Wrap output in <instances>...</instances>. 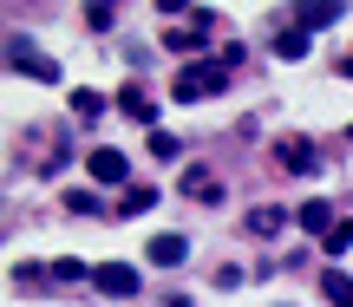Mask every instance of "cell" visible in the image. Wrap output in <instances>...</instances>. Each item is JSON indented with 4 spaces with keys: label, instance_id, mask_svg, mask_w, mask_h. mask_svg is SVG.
Masks as SVG:
<instances>
[{
    "label": "cell",
    "instance_id": "5",
    "mask_svg": "<svg viewBox=\"0 0 353 307\" xmlns=\"http://www.w3.org/2000/svg\"><path fill=\"white\" fill-rule=\"evenodd\" d=\"M183 255H190V242H183V235H151V262H157V268H176Z\"/></svg>",
    "mask_w": 353,
    "mask_h": 307
},
{
    "label": "cell",
    "instance_id": "12",
    "mask_svg": "<svg viewBox=\"0 0 353 307\" xmlns=\"http://www.w3.org/2000/svg\"><path fill=\"white\" fill-rule=\"evenodd\" d=\"M157 203V190H138V183H131V190H125V216H144V209H151Z\"/></svg>",
    "mask_w": 353,
    "mask_h": 307
},
{
    "label": "cell",
    "instance_id": "14",
    "mask_svg": "<svg viewBox=\"0 0 353 307\" xmlns=\"http://www.w3.org/2000/svg\"><path fill=\"white\" fill-rule=\"evenodd\" d=\"M281 164H288V170H307V164H314V151H307V144H281Z\"/></svg>",
    "mask_w": 353,
    "mask_h": 307
},
{
    "label": "cell",
    "instance_id": "15",
    "mask_svg": "<svg viewBox=\"0 0 353 307\" xmlns=\"http://www.w3.org/2000/svg\"><path fill=\"white\" fill-rule=\"evenodd\" d=\"M190 196H203V203H216V196H223V183H216V177H203V170H196V177H190Z\"/></svg>",
    "mask_w": 353,
    "mask_h": 307
},
{
    "label": "cell",
    "instance_id": "16",
    "mask_svg": "<svg viewBox=\"0 0 353 307\" xmlns=\"http://www.w3.org/2000/svg\"><path fill=\"white\" fill-rule=\"evenodd\" d=\"M118 105H125L131 118H151V98H144V92H131V85H125V98H118Z\"/></svg>",
    "mask_w": 353,
    "mask_h": 307
},
{
    "label": "cell",
    "instance_id": "9",
    "mask_svg": "<svg viewBox=\"0 0 353 307\" xmlns=\"http://www.w3.org/2000/svg\"><path fill=\"white\" fill-rule=\"evenodd\" d=\"M321 295H327L334 307H353V282H347V275H341V268H334V275H327V282H321Z\"/></svg>",
    "mask_w": 353,
    "mask_h": 307
},
{
    "label": "cell",
    "instance_id": "7",
    "mask_svg": "<svg viewBox=\"0 0 353 307\" xmlns=\"http://www.w3.org/2000/svg\"><path fill=\"white\" fill-rule=\"evenodd\" d=\"M334 20H341V7L314 0V7H301V13H294V33H307V26H334Z\"/></svg>",
    "mask_w": 353,
    "mask_h": 307
},
{
    "label": "cell",
    "instance_id": "13",
    "mask_svg": "<svg viewBox=\"0 0 353 307\" xmlns=\"http://www.w3.org/2000/svg\"><path fill=\"white\" fill-rule=\"evenodd\" d=\"M327 248H334V255H341V248H353V216H341V222L327 229Z\"/></svg>",
    "mask_w": 353,
    "mask_h": 307
},
{
    "label": "cell",
    "instance_id": "3",
    "mask_svg": "<svg viewBox=\"0 0 353 307\" xmlns=\"http://www.w3.org/2000/svg\"><path fill=\"white\" fill-rule=\"evenodd\" d=\"M203 39H210V20H203V13H190V26H176V33H164V46H170V52H196Z\"/></svg>",
    "mask_w": 353,
    "mask_h": 307
},
{
    "label": "cell",
    "instance_id": "11",
    "mask_svg": "<svg viewBox=\"0 0 353 307\" xmlns=\"http://www.w3.org/2000/svg\"><path fill=\"white\" fill-rule=\"evenodd\" d=\"M275 52H281V59H301V52H307V39L288 26V33H275Z\"/></svg>",
    "mask_w": 353,
    "mask_h": 307
},
{
    "label": "cell",
    "instance_id": "6",
    "mask_svg": "<svg viewBox=\"0 0 353 307\" xmlns=\"http://www.w3.org/2000/svg\"><path fill=\"white\" fill-rule=\"evenodd\" d=\"M301 229H307V235H321V242H327V229H334V209L321 203V196H314V203H301Z\"/></svg>",
    "mask_w": 353,
    "mask_h": 307
},
{
    "label": "cell",
    "instance_id": "8",
    "mask_svg": "<svg viewBox=\"0 0 353 307\" xmlns=\"http://www.w3.org/2000/svg\"><path fill=\"white\" fill-rule=\"evenodd\" d=\"M13 65H20V72H33V78H52V59H39L26 39H13Z\"/></svg>",
    "mask_w": 353,
    "mask_h": 307
},
{
    "label": "cell",
    "instance_id": "10",
    "mask_svg": "<svg viewBox=\"0 0 353 307\" xmlns=\"http://www.w3.org/2000/svg\"><path fill=\"white\" fill-rule=\"evenodd\" d=\"M281 222H288V216H281V209H255V216H249V229H255V235H275Z\"/></svg>",
    "mask_w": 353,
    "mask_h": 307
},
{
    "label": "cell",
    "instance_id": "17",
    "mask_svg": "<svg viewBox=\"0 0 353 307\" xmlns=\"http://www.w3.org/2000/svg\"><path fill=\"white\" fill-rule=\"evenodd\" d=\"M347 72H353V59H347Z\"/></svg>",
    "mask_w": 353,
    "mask_h": 307
},
{
    "label": "cell",
    "instance_id": "4",
    "mask_svg": "<svg viewBox=\"0 0 353 307\" xmlns=\"http://www.w3.org/2000/svg\"><path fill=\"white\" fill-rule=\"evenodd\" d=\"M85 170H92L99 183H125V157H118V151H92V157H85Z\"/></svg>",
    "mask_w": 353,
    "mask_h": 307
},
{
    "label": "cell",
    "instance_id": "2",
    "mask_svg": "<svg viewBox=\"0 0 353 307\" xmlns=\"http://www.w3.org/2000/svg\"><path fill=\"white\" fill-rule=\"evenodd\" d=\"M92 288H105V295H138V268H125V262H99V268H92Z\"/></svg>",
    "mask_w": 353,
    "mask_h": 307
},
{
    "label": "cell",
    "instance_id": "1",
    "mask_svg": "<svg viewBox=\"0 0 353 307\" xmlns=\"http://www.w3.org/2000/svg\"><path fill=\"white\" fill-rule=\"evenodd\" d=\"M229 85V65H183L176 72V98H210Z\"/></svg>",
    "mask_w": 353,
    "mask_h": 307
}]
</instances>
